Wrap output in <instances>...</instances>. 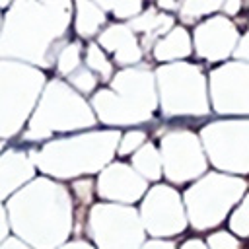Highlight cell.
Segmentation results:
<instances>
[{"label": "cell", "mask_w": 249, "mask_h": 249, "mask_svg": "<svg viewBox=\"0 0 249 249\" xmlns=\"http://www.w3.org/2000/svg\"><path fill=\"white\" fill-rule=\"evenodd\" d=\"M74 4L68 0H18L2 18L0 56L37 68L56 66L60 51L70 43Z\"/></svg>", "instance_id": "1"}, {"label": "cell", "mask_w": 249, "mask_h": 249, "mask_svg": "<svg viewBox=\"0 0 249 249\" xmlns=\"http://www.w3.org/2000/svg\"><path fill=\"white\" fill-rule=\"evenodd\" d=\"M14 235L33 249H58L72 233L74 206L68 189L49 177H37L6 202Z\"/></svg>", "instance_id": "2"}, {"label": "cell", "mask_w": 249, "mask_h": 249, "mask_svg": "<svg viewBox=\"0 0 249 249\" xmlns=\"http://www.w3.org/2000/svg\"><path fill=\"white\" fill-rule=\"evenodd\" d=\"M119 128L88 130L66 138L45 142L39 150H31L35 165L54 179H80L84 175L101 173L117 156L121 142Z\"/></svg>", "instance_id": "3"}, {"label": "cell", "mask_w": 249, "mask_h": 249, "mask_svg": "<svg viewBox=\"0 0 249 249\" xmlns=\"http://www.w3.org/2000/svg\"><path fill=\"white\" fill-rule=\"evenodd\" d=\"M97 121L107 126H134L150 123L160 109L156 74L150 64L121 68L109 88H101L89 101Z\"/></svg>", "instance_id": "4"}, {"label": "cell", "mask_w": 249, "mask_h": 249, "mask_svg": "<svg viewBox=\"0 0 249 249\" xmlns=\"http://www.w3.org/2000/svg\"><path fill=\"white\" fill-rule=\"evenodd\" d=\"M97 121L91 105L68 82L60 78L49 80L25 130L23 142L49 140L56 132H74L93 126Z\"/></svg>", "instance_id": "5"}, {"label": "cell", "mask_w": 249, "mask_h": 249, "mask_svg": "<svg viewBox=\"0 0 249 249\" xmlns=\"http://www.w3.org/2000/svg\"><path fill=\"white\" fill-rule=\"evenodd\" d=\"M47 76L41 68L19 62L0 60V136L6 142L27 126L45 88Z\"/></svg>", "instance_id": "6"}, {"label": "cell", "mask_w": 249, "mask_h": 249, "mask_svg": "<svg viewBox=\"0 0 249 249\" xmlns=\"http://www.w3.org/2000/svg\"><path fill=\"white\" fill-rule=\"evenodd\" d=\"M154 74L161 117H206L210 113L208 84L198 64L185 60L160 64Z\"/></svg>", "instance_id": "7"}, {"label": "cell", "mask_w": 249, "mask_h": 249, "mask_svg": "<svg viewBox=\"0 0 249 249\" xmlns=\"http://www.w3.org/2000/svg\"><path fill=\"white\" fill-rule=\"evenodd\" d=\"M245 193L247 181L237 175L222 171L204 173L183 193V204L189 224L196 231L216 228L226 220L231 208L237 206Z\"/></svg>", "instance_id": "8"}, {"label": "cell", "mask_w": 249, "mask_h": 249, "mask_svg": "<svg viewBox=\"0 0 249 249\" xmlns=\"http://www.w3.org/2000/svg\"><path fill=\"white\" fill-rule=\"evenodd\" d=\"M88 235L97 249H140L146 230L132 204L97 202L88 214Z\"/></svg>", "instance_id": "9"}, {"label": "cell", "mask_w": 249, "mask_h": 249, "mask_svg": "<svg viewBox=\"0 0 249 249\" xmlns=\"http://www.w3.org/2000/svg\"><path fill=\"white\" fill-rule=\"evenodd\" d=\"M198 136L210 163L218 171L230 175L249 173V119L208 123Z\"/></svg>", "instance_id": "10"}, {"label": "cell", "mask_w": 249, "mask_h": 249, "mask_svg": "<svg viewBox=\"0 0 249 249\" xmlns=\"http://www.w3.org/2000/svg\"><path fill=\"white\" fill-rule=\"evenodd\" d=\"M163 177L171 185L196 181L206 173L208 160L200 136L187 128H169L160 138Z\"/></svg>", "instance_id": "11"}, {"label": "cell", "mask_w": 249, "mask_h": 249, "mask_svg": "<svg viewBox=\"0 0 249 249\" xmlns=\"http://www.w3.org/2000/svg\"><path fill=\"white\" fill-rule=\"evenodd\" d=\"M140 218L152 237H173L185 231L189 220L183 196L171 185H154L140 202Z\"/></svg>", "instance_id": "12"}, {"label": "cell", "mask_w": 249, "mask_h": 249, "mask_svg": "<svg viewBox=\"0 0 249 249\" xmlns=\"http://www.w3.org/2000/svg\"><path fill=\"white\" fill-rule=\"evenodd\" d=\"M208 95L218 115H249V62L230 60L208 76Z\"/></svg>", "instance_id": "13"}, {"label": "cell", "mask_w": 249, "mask_h": 249, "mask_svg": "<svg viewBox=\"0 0 249 249\" xmlns=\"http://www.w3.org/2000/svg\"><path fill=\"white\" fill-rule=\"evenodd\" d=\"M239 29L226 16H210L196 23L193 33V47L198 58L206 62H222L233 56L239 45Z\"/></svg>", "instance_id": "14"}, {"label": "cell", "mask_w": 249, "mask_h": 249, "mask_svg": "<svg viewBox=\"0 0 249 249\" xmlns=\"http://www.w3.org/2000/svg\"><path fill=\"white\" fill-rule=\"evenodd\" d=\"M95 193L101 200L132 204L148 193V181L128 163L111 161L95 181Z\"/></svg>", "instance_id": "15"}, {"label": "cell", "mask_w": 249, "mask_h": 249, "mask_svg": "<svg viewBox=\"0 0 249 249\" xmlns=\"http://www.w3.org/2000/svg\"><path fill=\"white\" fill-rule=\"evenodd\" d=\"M97 45L107 54H113V62L121 68L138 66L144 56L138 35L126 23H111L103 27L97 35Z\"/></svg>", "instance_id": "16"}, {"label": "cell", "mask_w": 249, "mask_h": 249, "mask_svg": "<svg viewBox=\"0 0 249 249\" xmlns=\"http://www.w3.org/2000/svg\"><path fill=\"white\" fill-rule=\"evenodd\" d=\"M35 160L21 148H4L0 156V198L6 202L14 193L35 179Z\"/></svg>", "instance_id": "17"}, {"label": "cell", "mask_w": 249, "mask_h": 249, "mask_svg": "<svg viewBox=\"0 0 249 249\" xmlns=\"http://www.w3.org/2000/svg\"><path fill=\"white\" fill-rule=\"evenodd\" d=\"M126 25L136 35H140V47L146 53V51H154V45L175 27V19L171 14L161 12L156 4H150L144 8L140 16L130 19Z\"/></svg>", "instance_id": "18"}, {"label": "cell", "mask_w": 249, "mask_h": 249, "mask_svg": "<svg viewBox=\"0 0 249 249\" xmlns=\"http://www.w3.org/2000/svg\"><path fill=\"white\" fill-rule=\"evenodd\" d=\"M193 54V39L183 25H175L165 37H161L152 51V56L158 62H181L183 58Z\"/></svg>", "instance_id": "19"}, {"label": "cell", "mask_w": 249, "mask_h": 249, "mask_svg": "<svg viewBox=\"0 0 249 249\" xmlns=\"http://www.w3.org/2000/svg\"><path fill=\"white\" fill-rule=\"evenodd\" d=\"M107 23V12L101 10L97 2H86L78 0L74 4V29L78 37L91 39L93 35H99L103 25Z\"/></svg>", "instance_id": "20"}, {"label": "cell", "mask_w": 249, "mask_h": 249, "mask_svg": "<svg viewBox=\"0 0 249 249\" xmlns=\"http://www.w3.org/2000/svg\"><path fill=\"white\" fill-rule=\"evenodd\" d=\"M130 165H132L146 181H160L161 175H163V165H161L160 148H158L154 142H150V140L130 156Z\"/></svg>", "instance_id": "21"}, {"label": "cell", "mask_w": 249, "mask_h": 249, "mask_svg": "<svg viewBox=\"0 0 249 249\" xmlns=\"http://www.w3.org/2000/svg\"><path fill=\"white\" fill-rule=\"evenodd\" d=\"M84 64L99 78V82H111L115 72H113V62L109 60L107 53L97 45V43H89L86 47L84 53Z\"/></svg>", "instance_id": "22"}, {"label": "cell", "mask_w": 249, "mask_h": 249, "mask_svg": "<svg viewBox=\"0 0 249 249\" xmlns=\"http://www.w3.org/2000/svg\"><path fill=\"white\" fill-rule=\"evenodd\" d=\"M222 10V2H204V0H185L179 8V19L185 25L196 23L202 18H210L214 12Z\"/></svg>", "instance_id": "23"}, {"label": "cell", "mask_w": 249, "mask_h": 249, "mask_svg": "<svg viewBox=\"0 0 249 249\" xmlns=\"http://www.w3.org/2000/svg\"><path fill=\"white\" fill-rule=\"evenodd\" d=\"M84 45L80 41H70L56 58V72L64 78H68L72 72H76L84 64Z\"/></svg>", "instance_id": "24"}, {"label": "cell", "mask_w": 249, "mask_h": 249, "mask_svg": "<svg viewBox=\"0 0 249 249\" xmlns=\"http://www.w3.org/2000/svg\"><path fill=\"white\" fill-rule=\"evenodd\" d=\"M101 6L103 12L111 14L117 19H123L124 23H128L130 19H134L136 16H140L144 12V4L140 0H121V2H97Z\"/></svg>", "instance_id": "25"}, {"label": "cell", "mask_w": 249, "mask_h": 249, "mask_svg": "<svg viewBox=\"0 0 249 249\" xmlns=\"http://www.w3.org/2000/svg\"><path fill=\"white\" fill-rule=\"evenodd\" d=\"M230 230L233 235L249 237V191L237 202V206L230 214Z\"/></svg>", "instance_id": "26"}, {"label": "cell", "mask_w": 249, "mask_h": 249, "mask_svg": "<svg viewBox=\"0 0 249 249\" xmlns=\"http://www.w3.org/2000/svg\"><path fill=\"white\" fill-rule=\"evenodd\" d=\"M66 80H68V84H70L78 93H82V95L91 93V91L95 89L97 82H99V78H97L86 64H82V66H80L76 72H72Z\"/></svg>", "instance_id": "27"}, {"label": "cell", "mask_w": 249, "mask_h": 249, "mask_svg": "<svg viewBox=\"0 0 249 249\" xmlns=\"http://www.w3.org/2000/svg\"><path fill=\"white\" fill-rule=\"evenodd\" d=\"M148 142V134L140 128H130L121 136L119 148H117V156L124 158V156H132L138 148H142Z\"/></svg>", "instance_id": "28"}, {"label": "cell", "mask_w": 249, "mask_h": 249, "mask_svg": "<svg viewBox=\"0 0 249 249\" xmlns=\"http://www.w3.org/2000/svg\"><path fill=\"white\" fill-rule=\"evenodd\" d=\"M206 245H208V249H241L239 239L226 230H218V231L210 233L206 237Z\"/></svg>", "instance_id": "29"}, {"label": "cell", "mask_w": 249, "mask_h": 249, "mask_svg": "<svg viewBox=\"0 0 249 249\" xmlns=\"http://www.w3.org/2000/svg\"><path fill=\"white\" fill-rule=\"evenodd\" d=\"M72 189H74V195L76 198L82 202V204H89L91 202V196H93V181L91 179H76L72 183Z\"/></svg>", "instance_id": "30"}, {"label": "cell", "mask_w": 249, "mask_h": 249, "mask_svg": "<svg viewBox=\"0 0 249 249\" xmlns=\"http://www.w3.org/2000/svg\"><path fill=\"white\" fill-rule=\"evenodd\" d=\"M233 58L235 60H243V62H249V27L245 31V35H241L239 39V45L233 53Z\"/></svg>", "instance_id": "31"}, {"label": "cell", "mask_w": 249, "mask_h": 249, "mask_svg": "<svg viewBox=\"0 0 249 249\" xmlns=\"http://www.w3.org/2000/svg\"><path fill=\"white\" fill-rule=\"evenodd\" d=\"M241 8H243V2H239V0H228V2H222V16H226V18H233V16H237L239 12H241Z\"/></svg>", "instance_id": "32"}, {"label": "cell", "mask_w": 249, "mask_h": 249, "mask_svg": "<svg viewBox=\"0 0 249 249\" xmlns=\"http://www.w3.org/2000/svg\"><path fill=\"white\" fill-rule=\"evenodd\" d=\"M0 249H33L29 243H25L21 237L18 235H10L8 239L0 241Z\"/></svg>", "instance_id": "33"}, {"label": "cell", "mask_w": 249, "mask_h": 249, "mask_svg": "<svg viewBox=\"0 0 249 249\" xmlns=\"http://www.w3.org/2000/svg\"><path fill=\"white\" fill-rule=\"evenodd\" d=\"M140 249H175V243L173 241L160 239V237H154L150 241H144V245Z\"/></svg>", "instance_id": "34"}, {"label": "cell", "mask_w": 249, "mask_h": 249, "mask_svg": "<svg viewBox=\"0 0 249 249\" xmlns=\"http://www.w3.org/2000/svg\"><path fill=\"white\" fill-rule=\"evenodd\" d=\"M58 249H97V247H93L91 243H88V241H84V239H74V241L62 243Z\"/></svg>", "instance_id": "35"}, {"label": "cell", "mask_w": 249, "mask_h": 249, "mask_svg": "<svg viewBox=\"0 0 249 249\" xmlns=\"http://www.w3.org/2000/svg\"><path fill=\"white\" fill-rule=\"evenodd\" d=\"M179 249H208V245H206V241H202L198 237H191V239L183 241V245Z\"/></svg>", "instance_id": "36"}, {"label": "cell", "mask_w": 249, "mask_h": 249, "mask_svg": "<svg viewBox=\"0 0 249 249\" xmlns=\"http://www.w3.org/2000/svg\"><path fill=\"white\" fill-rule=\"evenodd\" d=\"M156 6H158L161 12H165V14H169V12H179V8H181L179 2H158Z\"/></svg>", "instance_id": "37"}]
</instances>
